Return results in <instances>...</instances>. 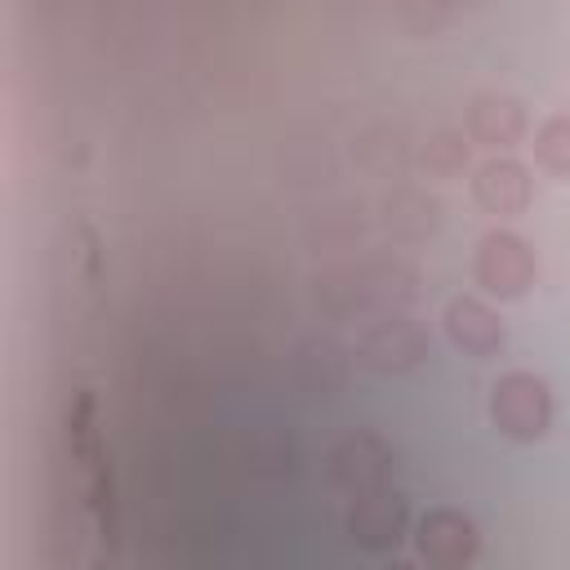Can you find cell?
<instances>
[{"instance_id": "1", "label": "cell", "mask_w": 570, "mask_h": 570, "mask_svg": "<svg viewBox=\"0 0 570 570\" xmlns=\"http://www.w3.org/2000/svg\"><path fill=\"white\" fill-rule=\"evenodd\" d=\"M490 419L512 441H539L552 423V392L539 374L512 370L490 392Z\"/></svg>"}, {"instance_id": "2", "label": "cell", "mask_w": 570, "mask_h": 570, "mask_svg": "<svg viewBox=\"0 0 570 570\" xmlns=\"http://www.w3.org/2000/svg\"><path fill=\"white\" fill-rule=\"evenodd\" d=\"M534 249L512 232H490L476 245V281L494 298H521L534 285Z\"/></svg>"}, {"instance_id": "3", "label": "cell", "mask_w": 570, "mask_h": 570, "mask_svg": "<svg viewBox=\"0 0 570 570\" xmlns=\"http://www.w3.org/2000/svg\"><path fill=\"white\" fill-rule=\"evenodd\" d=\"M476 548H481L476 525L454 508H436V512H428L419 521V552L432 566H445V570L468 566L476 557Z\"/></svg>"}, {"instance_id": "4", "label": "cell", "mask_w": 570, "mask_h": 570, "mask_svg": "<svg viewBox=\"0 0 570 570\" xmlns=\"http://www.w3.org/2000/svg\"><path fill=\"white\" fill-rule=\"evenodd\" d=\"M530 191H534L530 187V174L517 160H490L472 178V196L490 214H521L530 205Z\"/></svg>"}, {"instance_id": "5", "label": "cell", "mask_w": 570, "mask_h": 570, "mask_svg": "<svg viewBox=\"0 0 570 570\" xmlns=\"http://www.w3.org/2000/svg\"><path fill=\"white\" fill-rule=\"evenodd\" d=\"M445 334L454 347H463L472 356H490L503 343V321L476 298H454L445 307Z\"/></svg>"}, {"instance_id": "6", "label": "cell", "mask_w": 570, "mask_h": 570, "mask_svg": "<svg viewBox=\"0 0 570 570\" xmlns=\"http://www.w3.org/2000/svg\"><path fill=\"white\" fill-rule=\"evenodd\" d=\"M468 129L485 147H512L525 134V116L512 98H476L468 111Z\"/></svg>"}, {"instance_id": "7", "label": "cell", "mask_w": 570, "mask_h": 570, "mask_svg": "<svg viewBox=\"0 0 570 570\" xmlns=\"http://www.w3.org/2000/svg\"><path fill=\"white\" fill-rule=\"evenodd\" d=\"M401 521H405V503L392 494H374V499H361V508H356V517H352V530H356V539L361 543H370V548H383V543H396V534H401Z\"/></svg>"}, {"instance_id": "8", "label": "cell", "mask_w": 570, "mask_h": 570, "mask_svg": "<svg viewBox=\"0 0 570 570\" xmlns=\"http://www.w3.org/2000/svg\"><path fill=\"white\" fill-rule=\"evenodd\" d=\"M534 160L548 174L570 178V116H552V120L539 125V134H534Z\"/></svg>"}]
</instances>
